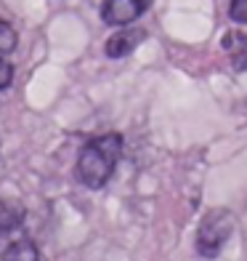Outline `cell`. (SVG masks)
<instances>
[{
    "instance_id": "obj_1",
    "label": "cell",
    "mask_w": 247,
    "mask_h": 261,
    "mask_svg": "<svg viewBox=\"0 0 247 261\" xmlns=\"http://www.w3.org/2000/svg\"><path fill=\"white\" fill-rule=\"evenodd\" d=\"M120 155H122V139L117 134H104L99 139L88 141L80 149V158H77L80 181L90 189H101L112 179Z\"/></svg>"
},
{
    "instance_id": "obj_2",
    "label": "cell",
    "mask_w": 247,
    "mask_h": 261,
    "mask_svg": "<svg viewBox=\"0 0 247 261\" xmlns=\"http://www.w3.org/2000/svg\"><path fill=\"white\" fill-rule=\"evenodd\" d=\"M234 232V216L229 211H210L199 224L197 232V251L205 258H215L221 253V248L229 243V237Z\"/></svg>"
},
{
    "instance_id": "obj_7",
    "label": "cell",
    "mask_w": 247,
    "mask_h": 261,
    "mask_svg": "<svg viewBox=\"0 0 247 261\" xmlns=\"http://www.w3.org/2000/svg\"><path fill=\"white\" fill-rule=\"evenodd\" d=\"M223 45H226V51L231 56L234 67H237V69H247V35L231 32V35H226Z\"/></svg>"
},
{
    "instance_id": "obj_8",
    "label": "cell",
    "mask_w": 247,
    "mask_h": 261,
    "mask_svg": "<svg viewBox=\"0 0 247 261\" xmlns=\"http://www.w3.org/2000/svg\"><path fill=\"white\" fill-rule=\"evenodd\" d=\"M16 40H19V38H16V30L11 27L6 19H0V56L14 51V48H16Z\"/></svg>"
},
{
    "instance_id": "obj_4",
    "label": "cell",
    "mask_w": 247,
    "mask_h": 261,
    "mask_svg": "<svg viewBox=\"0 0 247 261\" xmlns=\"http://www.w3.org/2000/svg\"><path fill=\"white\" fill-rule=\"evenodd\" d=\"M27 211L16 197H0V234L16 232L24 224Z\"/></svg>"
},
{
    "instance_id": "obj_6",
    "label": "cell",
    "mask_w": 247,
    "mask_h": 261,
    "mask_svg": "<svg viewBox=\"0 0 247 261\" xmlns=\"http://www.w3.org/2000/svg\"><path fill=\"white\" fill-rule=\"evenodd\" d=\"M3 261H40V251L29 237H19L3 251Z\"/></svg>"
},
{
    "instance_id": "obj_10",
    "label": "cell",
    "mask_w": 247,
    "mask_h": 261,
    "mask_svg": "<svg viewBox=\"0 0 247 261\" xmlns=\"http://www.w3.org/2000/svg\"><path fill=\"white\" fill-rule=\"evenodd\" d=\"M11 80H14V67H11L3 56H0V91L11 86Z\"/></svg>"
},
{
    "instance_id": "obj_9",
    "label": "cell",
    "mask_w": 247,
    "mask_h": 261,
    "mask_svg": "<svg viewBox=\"0 0 247 261\" xmlns=\"http://www.w3.org/2000/svg\"><path fill=\"white\" fill-rule=\"evenodd\" d=\"M229 16L234 21H239V24H247V0H231Z\"/></svg>"
},
{
    "instance_id": "obj_3",
    "label": "cell",
    "mask_w": 247,
    "mask_h": 261,
    "mask_svg": "<svg viewBox=\"0 0 247 261\" xmlns=\"http://www.w3.org/2000/svg\"><path fill=\"white\" fill-rule=\"evenodd\" d=\"M149 0H107L101 8V19L112 27H128L146 11Z\"/></svg>"
},
{
    "instance_id": "obj_5",
    "label": "cell",
    "mask_w": 247,
    "mask_h": 261,
    "mask_svg": "<svg viewBox=\"0 0 247 261\" xmlns=\"http://www.w3.org/2000/svg\"><path fill=\"white\" fill-rule=\"evenodd\" d=\"M146 35L141 32V30H120L117 35H112V38L107 40V56H112V59H120V56H128L136 45L144 40Z\"/></svg>"
}]
</instances>
